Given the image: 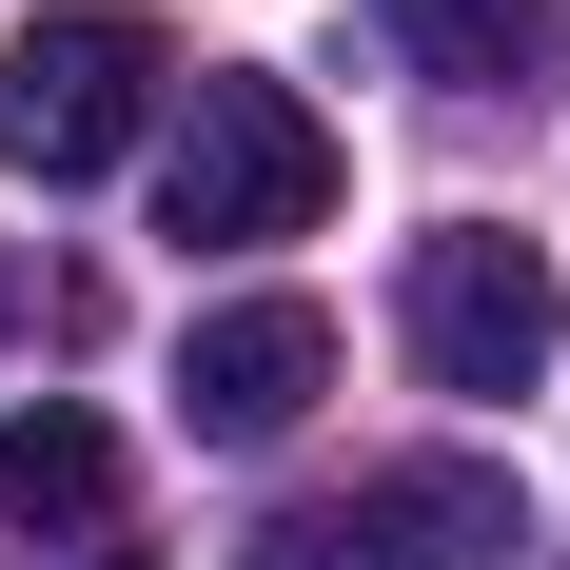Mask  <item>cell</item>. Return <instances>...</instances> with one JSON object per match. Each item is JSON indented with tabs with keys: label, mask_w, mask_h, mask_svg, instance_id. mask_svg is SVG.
<instances>
[{
	"label": "cell",
	"mask_w": 570,
	"mask_h": 570,
	"mask_svg": "<svg viewBox=\"0 0 570 570\" xmlns=\"http://www.w3.org/2000/svg\"><path fill=\"white\" fill-rule=\"evenodd\" d=\"M315 217H335V118L295 99V79H197V118H177V158H158V236L177 256H276Z\"/></svg>",
	"instance_id": "6da1fadb"
},
{
	"label": "cell",
	"mask_w": 570,
	"mask_h": 570,
	"mask_svg": "<svg viewBox=\"0 0 570 570\" xmlns=\"http://www.w3.org/2000/svg\"><path fill=\"white\" fill-rule=\"evenodd\" d=\"M158 79H177V40L138 20V0H59V20H20V40H0V158H20V177L138 158Z\"/></svg>",
	"instance_id": "7a4b0ae2"
},
{
	"label": "cell",
	"mask_w": 570,
	"mask_h": 570,
	"mask_svg": "<svg viewBox=\"0 0 570 570\" xmlns=\"http://www.w3.org/2000/svg\"><path fill=\"white\" fill-rule=\"evenodd\" d=\"M394 335H413L433 394H531V374L570 354V276L531 256V236H492V217H433L413 276H394Z\"/></svg>",
	"instance_id": "3957f363"
},
{
	"label": "cell",
	"mask_w": 570,
	"mask_h": 570,
	"mask_svg": "<svg viewBox=\"0 0 570 570\" xmlns=\"http://www.w3.org/2000/svg\"><path fill=\"white\" fill-rule=\"evenodd\" d=\"M315 394H335V315H315V295H236V315L177 335V413H197L217 453H276Z\"/></svg>",
	"instance_id": "277c9868"
},
{
	"label": "cell",
	"mask_w": 570,
	"mask_h": 570,
	"mask_svg": "<svg viewBox=\"0 0 570 570\" xmlns=\"http://www.w3.org/2000/svg\"><path fill=\"white\" fill-rule=\"evenodd\" d=\"M354 551H374V570H512L531 512H512V472L413 453V472H374V492H354Z\"/></svg>",
	"instance_id": "5b68a950"
},
{
	"label": "cell",
	"mask_w": 570,
	"mask_h": 570,
	"mask_svg": "<svg viewBox=\"0 0 570 570\" xmlns=\"http://www.w3.org/2000/svg\"><path fill=\"white\" fill-rule=\"evenodd\" d=\"M374 20H394V59L453 79V99H531L570 59V0H374Z\"/></svg>",
	"instance_id": "8992f818"
},
{
	"label": "cell",
	"mask_w": 570,
	"mask_h": 570,
	"mask_svg": "<svg viewBox=\"0 0 570 570\" xmlns=\"http://www.w3.org/2000/svg\"><path fill=\"white\" fill-rule=\"evenodd\" d=\"M118 512V433H99V413H0V531H99Z\"/></svg>",
	"instance_id": "52a82bcc"
},
{
	"label": "cell",
	"mask_w": 570,
	"mask_h": 570,
	"mask_svg": "<svg viewBox=\"0 0 570 570\" xmlns=\"http://www.w3.org/2000/svg\"><path fill=\"white\" fill-rule=\"evenodd\" d=\"M256 570H374V551H354V512H276V531H256Z\"/></svg>",
	"instance_id": "ba28073f"
},
{
	"label": "cell",
	"mask_w": 570,
	"mask_h": 570,
	"mask_svg": "<svg viewBox=\"0 0 570 570\" xmlns=\"http://www.w3.org/2000/svg\"><path fill=\"white\" fill-rule=\"evenodd\" d=\"M79 570H158V551H79Z\"/></svg>",
	"instance_id": "9c48e42d"
},
{
	"label": "cell",
	"mask_w": 570,
	"mask_h": 570,
	"mask_svg": "<svg viewBox=\"0 0 570 570\" xmlns=\"http://www.w3.org/2000/svg\"><path fill=\"white\" fill-rule=\"evenodd\" d=\"M0 315H20V276H0Z\"/></svg>",
	"instance_id": "30bf717a"
}]
</instances>
